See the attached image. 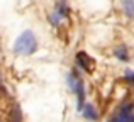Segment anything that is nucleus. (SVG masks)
Segmentation results:
<instances>
[{
  "label": "nucleus",
  "instance_id": "1",
  "mask_svg": "<svg viewBox=\"0 0 134 122\" xmlns=\"http://www.w3.org/2000/svg\"><path fill=\"white\" fill-rule=\"evenodd\" d=\"M36 49H37V39L32 31H24L14 43V51L20 56H29V54L36 53Z\"/></svg>",
  "mask_w": 134,
  "mask_h": 122
},
{
  "label": "nucleus",
  "instance_id": "2",
  "mask_svg": "<svg viewBox=\"0 0 134 122\" xmlns=\"http://www.w3.org/2000/svg\"><path fill=\"white\" fill-rule=\"evenodd\" d=\"M76 65L82 69H85V71L90 73V71H93V68H95V60L90 58L85 51H78V53H76Z\"/></svg>",
  "mask_w": 134,
  "mask_h": 122
},
{
  "label": "nucleus",
  "instance_id": "3",
  "mask_svg": "<svg viewBox=\"0 0 134 122\" xmlns=\"http://www.w3.org/2000/svg\"><path fill=\"white\" fill-rule=\"evenodd\" d=\"M70 85H71V88H75V92L78 93V110L83 107V83L80 78H76L75 75H70Z\"/></svg>",
  "mask_w": 134,
  "mask_h": 122
},
{
  "label": "nucleus",
  "instance_id": "4",
  "mask_svg": "<svg viewBox=\"0 0 134 122\" xmlns=\"http://www.w3.org/2000/svg\"><path fill=\"white\" fill-rule=\"evenodd\" d=\"M132 110H131V105H124L121 107V110H119L117 114V119L115 122H132Z\"/></svg>",
  "mask_w": 134,
  "mask_h": 122
},
{
  "label": "nucleus",
  "instance_id": "5",
  "mask_svg": "<svg viewBox=\"0 0 134 122\" xmlns=\"http://www.w3.org/2000/svg\"><path fill=\"white\" fill-rule=\"evenodd\" d=\"M83 114H85V117H87V119H92V120H95V119H97V110H95L92 105H87L85 109H83Z\"/></svg>",
  "mask_w": 134,
  "mask_h": 122
},
{
  "label": "nucleus",
  "instance_id": "6",
  "mask_svg": "<svg viewBox=\"0 0 134 122\" xmlns=\"http://www.w3.org/2000/svg\"><path fill=\"white\" fill-rule=\"evenodd\" d=\"M121 3H122V7H124L126 14H127L129 17H132V12H134V9H132V0H121Z\"/></svg>",
  "mask_w": 134,
  "mask_h": 122
},
{
  "label": "nucleus",
  "instance_id": "7",
  "mask_svg": "<svg viewBox=\"0 0 134 122\" xmlns=\"http://www.w3.org/2000/svg\"><path fill=\"white\" fill-rule=\"evenodd\" d=\"M115 56L119 58V60H127V49H126V46H121L119 49H115Z\"/></svg>",
  "mask_w": 134,
  "mask_h": 122
}]
</instances>
